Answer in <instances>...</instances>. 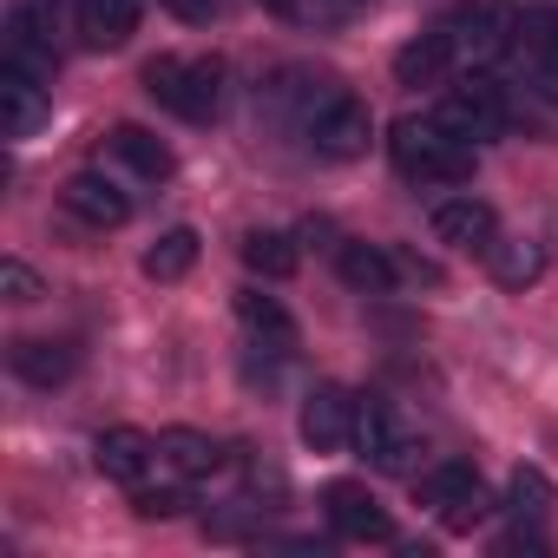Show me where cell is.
<instances>
[{
	"label": "cell",
	"instance_id": "1",
	"mask_svg": "<svg viewBox=\"0 0 558 558\" xmlns=\"http://www.w3.org/2000/svg\"><path fill=\"white\" fill-rule=\"evenodd\" d=\"M388 158L408 184H466L473 178V145L453 138L440 119H395L388 125Z\"/></svg>",
	"mask_w": 558,
	"mask_h": 558
},
{
	"label": "cell",
	"instance_id": "2",
	"mask_svg": "<svg viewBox=\"0 0 558 558\" xmlns=\"http://www.w3.org/2000/svg\"><path fill=\"white\" fill-rule=\"evenodd\" d=\"M145 93H151L158 106H171L178 119L204 125V119H217L223 66H217V60H171V53H158V60H145Z\"/></svg>",
	"mask_w": 558,
	"mask_h": 558
},
{
	"label": "cell",
	"instance_id": "3",
	"mask_svg": "<svg viewBox=\"0 0 558 558\" xmlns=\"http://www.w3.org/2000/svg\"><path fill=\"white\" fill-rule=\"evenodd\" d=\"M453 138H493V132H506V86L493 80V73H466L447 99H440V112H434Z\"/></svg>",
	"mask_w": 558,
	"mask_h": 558
},
{
	"label": "cell",
	"instance_id": "4",
	"mask_svg": "<svg viewBox=\"0 0 558 558\" xmlns=\"http://www.w3.org/2000/svg\"><path fill=\"white\" fill-rule=\"evenodd\" d=\"M355 440H362V453H368L381 473H414V466H421V440L395 421L388 401H355Z\"/></svg>",
	"mask_w": 558,
	"mask_h": 558
},
{
	"label": "cell",
	"instance_id": "5",
	"mask_svg": "<svg viewBox=\"0 0 558 558\" xmlns=\"http://www.w3.org/2000/svg\"><path fill=\"white\" fill-rule=\"evenodd\" d=\"M323 512H329L336 538H349V545H388V538H395V519H388L381 499H375L368 486H355V480H336V486L323 493Z\"/></svg>",
	"mask_w": 558,
	"mask_h": 558
},
{
	"label": "cell",
	"instance_id": "6",
	"mask_svg": "<svg viewBox=\"0 0 558 558\" xmlns=\"http://www.w3.org/2000/svg\"><path fill=\"white\" fill-rule=\"evenodd\" d=\"M310 138H316V151H323V158L349 165V158H362V151H368L375 119H368V106H362L355 93H336V99L310 119Z\"/></svg>",
	"mask_w": 558,
	"mask_h": 558
},
{
	"label": "cell",
	"instance_id": "7",
	"mask_svg": "<svg viewBox=\"0 0 558 558\" xmlns=\"http://www.w3.org/2000/svg\"><path fill=\"white\" fill-rule=\"evenodd\" d=\"M355 440V401L336 388V381H323L310 401H303V447L310 453H342Z\"/></svg>",
	"mask_w": 558,
	"mask_h": 558
},
{
	"label": "cell",
	"instance_id": "8",
	"mask_svg": "<svg viewBox=\"0 0 558 558\" xmlns=\"http://www.w3.org/2000/svg\"><path fill=\"white\" fill-rule=\"evenodd\" d=\"M165 447L151 440V434H138V427H106L99 440H93V460H99V473L106 480H119V486H145V473H151V460H158Z\"/></svg>",
	"mask_w": 558,
	"mask_h": 558
},
{
	"label": "cell",
	"instance_id": "9",
	"mask_svg": "<svg viewBox=\"0 0 558 558\" xmlns=\"http://www.w3.org/2000/svg\"><path fill=\"white\" fill-rule=\"evenodd\" d=\"M434 236L447 243V250H493V236H499V217H493V204H480V197H447V204H434Z\"/></svg>",
	"mask_w": 558,
	"mask_h": 558
},
{
	"label": "cell",
	"instance_id": "10",
	"mask_svg": "<svg viewBox=\"0 0 558 558\" xmlns=\"http://www.w3.org/2000/svg\"><path fill=\"white\" fill-rule=\"evenodd\" d=\"M47 112H53V99H47V80L0 66V119H8V138H34V132L47 125Z\"/></svg>",
	"mask_w": 558,
	"mask_h": 558
},
{
	"label": "cell",
	"instance_id": "11",
	"mask_svg": "<svg viewBox=\"0 0 558 558\" xmlns=\"http://www.w3.org/2000/svg\"><path fill=\"white\" fill-rule=\"evenodd\" d=\"M60 204L80 217V223H93V230H119L125 217H132V204H125V191L112 184V178H93V171H80V178H66V191H60Z\"/></svg>",
	"mask_w": 558,
	"mask_h": 558
},
{
	"label": "cell",
	"instance_id": "12",
	"mask_svg": "<svg viewBox=\"0 0 558 558\" xmlns=\"http://www.w3.org/2000/svg\"><path fill=\"white\" fill-rule=\"evenodd\" d=\"M453 53H460V40L440 27V34H421V40H408L401 53H395V80L401 86H440L447 73H453Z\"/></svg>",
	"mask_w": 558,
	"mask_h": 558
},
{
	"label": "cell",
	"instance_id": "13",
	"mask_svg": "<svg viewBox=\"0 0 558 558\" xmlns=\"http://www.w3.org/2000/svg\"><path fill=\"white\" fill-rule=\"evenodd\" d=\"M447 34H460L473 53L493 60V53H506V47L519 40V14H512V8H493V0H486V8H460V14L447 21Z\"/></svg>",
	"mask_w": 558,
	"mask_h": 558
},
{
	"label": "cell",
	"instance_id": "14",
	"mask_svg": "<svg viewBox=\"0 0 558 558\" xmlns=\"http://www.w3.org/2000/svg\"><path fill=\"white\" fill-rule=\"evenodd\" d=\"M236 323H243L256 342H269L276 355H290V349H296V323H290V310L276 303V296H263V290H236Z\"/></svg>",
	"mask_w": 558,
	"mask_h": 558
},
{
	"label": "cell",
	"instance_id": "15",
	"mask_svg": "<svg viewBox=\"0 0 558 558\" xmlns=\"http://www.w3.org/2000/svg\"><path fill=\"white\" fill-rule=\"evenodd\" d=\"M14 375L21 381H34V388H60L73 368H80V355H73V342H40V336H27V342H14Z\"/></svg>",
	"mask_w": 558,
	"mask_h": 558
},
{
	"label": "cell",
	"instance_id": "16",
	"mask_svg": "<svg viewBox=\"0 0 558 558\" xmlns=\"http://www.w3.org/2000/svg\"><path fill=\"white\" fill-rule=\"evenodd\" d=\"M138 27V0H80V40L86 47H125Z\"/></svg>",
	"mask_w": 558,
	"mask_h": 558
},
{
	"label": "cell",
	"instance_id": "17",
	"mask_svg": "<svg viewBox=\"0 0 558 558\" xmlns=\"http://www.w3.org/2000/svg\"><path fill=\"white\" fill-rule=\"evenodd\" d=\"M342 283L362 296H388L395 290V256L381 243H342Z\"/></svg>",
	"mask_w": 558,
	"mask_h": 558
},
{
	"label": "cell",
	"instance_id": "18",
	"mask_svg": "<svg viewBox=\"0 0 558 558\" xmlns=\"http://www.w3.org/2000/svg\"><path fill=\"white\" fill-rule=\"evenodd\" d=\"M191 263H197V230H191V223L165 230V236L145 250V276H151V283H178V276H191Z\"/></svg>",
	"mask_w": 558,
	"mask_h": 558
},
{
	"label": "cell",
	"instance_id": "19",
	"mask_svg": "<svg viewBox=\"0 0 558 558\" xmlns=\"http://www.w3.org/2000/svg\"><path fill=\"white\" fill-rule=\"evenodd\" d=\"M486 263H493V276H499L506 290H525V283H538V269H545L538 243H525V236H493Z\"/></svg>",
	"mask_w": 558,
	"mask_h": 558
},
{
	"label": "cell",
	"instance_id": "20",
	"mask_svg": "<svg viewBox=\"0 0 558 558\" xmlns=\"http://www.w3.org/2000/svg\"><path fill=\"white\" fill-rule=\"evenodd\" d=\"M112 151H119L138 178H171V145H165L158 132H145V125H119V132H112Z\"/></svg>",
	"mask_w": 558,
	"mask_h": 558
},
{
	"label": "cell",
	"instance_id": "21",
	"mask_svg": "<svg viewBox=\"0 0 558 558\" xmlns=\"http://www.w3.org/2000/svg\"><path fill=\"white\" fill-rule=\"evenodd\" d=\"M158 447H165V460H171L184 480H204V473H217V460H223V453H217V440H210V434H197V427H165V440H158Z\"/></svg>",
	"mask_w": 558,
	"mask_h": 558
},
{
	"label": "cell",
	"instance_id": "22",
	"mask_svg": "<svg viewBox=\"0 0 558 558\" xmlns=\"http://www.w3.org/2000/svg\"><path fill=\"white\" fill-rule=\"evenodd\" d=\"M473 493H480V473L466 460H440V466L421 473V506H434V512H447V506H460Z\"/></svg>",
	"mask_w": 558,
	"mask_h": 558
},
{
	"label": "cell",
	"instance_id": "23",
	"mask_svg": "<svg viewBox=\"0 0 558 558\" xmlns=\"http://www.w3.org/2000/svg\"><path fill=\"white\" fill-rule=\"evenodd\" d=\"M243 263L256 276H269V283H283V276H296V243L283 230H250L243 236Z\"/></svg>",
	"mask_w": 558,
	"mask_h": 558
},
{
	"label": "cell",
	"instance_id": "24",
	"mask_svg": "<svg viewBox=\"0 0 558 558\" xmlns=\"http://www.w3.org/2000/svg\"><path fill=\"white\" fill-rule=\"evenodd\" d=\"M545 506H551V480H545L538 466H519V473L506 480V512H512V519H545Z\"/></svg>",
	"mask_w": 558,
	"mask_h": 558
},
{
	"label": "cell",
	"instance_id": "25",
	"mask_svg": "<svg viewBox=\"0 0 558 558\" xmlns=\"http://www.w3.org/2000/svg\"><path fill=\"white\" fill-rule=\"evenodd\" d=\"M519 47H525L551 80H558V14H538V8H532V14H519Z\"/></svg>",
	"mask_w": 558,
	"mask_h": 558
},
{
	"label": "cell",
	"instance_id": "26",
	"mask_svg": "<svg viewBox=\"0 0 558 558\" xmlns=\"http://www.w3.org/2000/svg\"><path fill=\"white\" fill-rule=\"evenodd\" d=\"M0 290H8V303H40V296H47V283H40V276H34L21 256L0 263Z\"/></svg>",
	"mask_w": 558,
	"mask_h": 558
},
{
	"label": "cell",
	"instance_id": "27",
	"mask_svg": "<svg viewBox=\"0 0 558 558\" xmlns=\"http://www.w3.org/2000/svg\"><path fill=\"white\" fill-rule=\"evenodd\" d=\"M132 506H138V519H178L191 499H184L178 486H158V493H151V486H132Z\"/></svg>",
	"mask_w": 558,
	"mask_h": 558
},
{
	"label": "cell",
	"instance_id": "28",
	"mask_svg": "<svg viewBox=\"0 0 558 558\" xmlns=\"http://www.w3.org/2000/svg\"><path fill=\"white\" fill-rule=\"evenodd\" d=\"M486 512H493V499H486V486H480L473 499L447 506V512H440V525H447V532H473V525H486Z\"/></svg>",
	"mask_w": 558,
	"mask_h": 558
},
{
	"label": "cell",
	"instance_id": "29",
	"mask_svg": "<svg viewBox=\"0 0 558 558\" xmlns=\"http://www.w3.org/2000/svg\"><path fill=\"white\" fill-rule=\"evenodd\" d=\"M165 8H171L178 21H191V27H204V21L217 14V0H165Z\"/></svg>",
	"mask_w": 558,
	"mask_h": 558
},
{
	"label": "cell",
	"instance_id": "30",
	"mask_svg": "<svg viewBox=\"0 0 558 558\" xmlns=\"http://www.w3.org/2000/svg\"><path fill=\"white\" fill-rule=\"evenodd\" d=\"M336 14H362V8H375V0H329Z\"/></svg>",
	"mask_w": 558,
	"mask_h": 558
},
{
	"label": "cell",
	"instance_id": "31",
	"mask_svg": "<svg viewBox=\"0 0 558 558\" xmlns=\"http://www.w3.org/2000/svg\"><path fill=\"white\" fill-rule=\"evenodd\" d=\"M263 8H269V14H283V21H290V14H296V0H263Z\"/></svg>",
	"mask_w": 558,
	"mask_h": 558
}]
</instances>
